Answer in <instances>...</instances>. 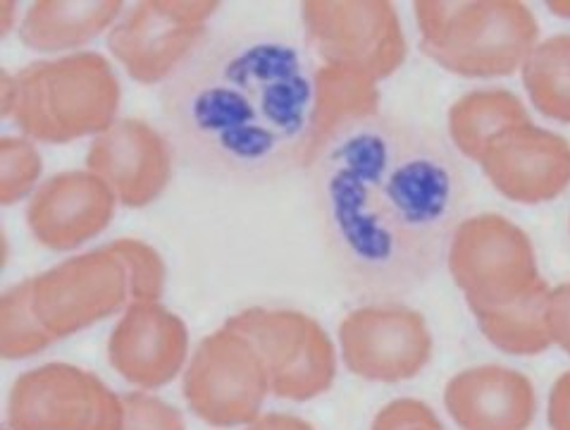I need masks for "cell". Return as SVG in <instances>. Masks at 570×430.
<instances>
[{"instance_id": "3957f363", "label": "cell", "mask_w": 570, "mask_h": 430, "mask_svg": "<svg viewBox=\"0 0 570 430\" xmlns=\"http://www.w3.org/2000/svg\"><path fill=\"white\" fill-rule=\"evenodd\" d=\"M421 51L465 79L509 77L540 41V25L515 0H417Z\"/></svg>"}, {"instance_id": "9a60e30c", "label": "cell", "mask_w": 570, "mask_h": 430, "mask_svg": "<svg viewBox=\"0 0 570 430\" xmlns=\"http://www.w3.org/2000/svg\"><path fill=\"white\" fill-rule=\"evenodd\" d=\"M187 356V323L160 302H131L108 338V361L115 373L144 390L173 383Z\"/></svg>"}, {"instance_id": "8992f818", "label": "cell", "mask_w": 570, "mask_h": 430, "mask_svg": "<svg viewBox=\"0 0 570 430\" xmlns=\"http://www.w3.org/2000/svg\"><path fill=\"white\" fill-rule=\"evenodd\" d=\"M261 354L271 392L279 400L308 402L325 394L337 375V352L325 328L304 311L244 309L225 323Z\"/></svg>"}, {"instance_id": "603a6c76", "label": "cell", "mask_w": 570, "mask_h": 430, "mask_svg": "<svg viewBox=\"0 0 570 430\" xmlns=\"http://www.w3.org/2000/svg\"><path fill=\"white\" fill-rule=\"evenodd\" d=\"M56 338L48 333L31 306V283L10 287L0 300V352L3 359H29L48 350Z\"/></svg>"}, {"instance_id": "7402d4cb", "label": "cell", "mask_w": 570, "mask_h": 430, "mask_svg": "<svg viewBox=\"0 0 570 430\" xmlns=\"http://www.w3.org/2000/svg\"><path fill=\"white\" fill-rule=\"evenodd\" d=\"M521 77L534 110L547 120L570 125V35L538 41L523 62Z\"/></svg>"}, {"instance_id": "7c38bea8", "label": "cell", "mask_w": 570, "mask_h": 430, "mask_svg": "<svg viewBox=\"0 0 570 430\" xmlns=\"http://www.w3.org/2000/svg\"><path fill=\"white\" fill-rule=\"evenodd\" d=\"M344 367L371 383H404L432 356V335L421 311L373 304L346 313L340 323Z\"/></svg>"}, {"instance_id": "ac0fdd59", "label": "cell", "mask_w": 570, "mask_h": 430, "mask_svg": "<svg viewBox=\"0 0 570 430\" xmlns=\"http://www.w3.org/2000/svg\"><path fill=\"white\" fill-rule=\"evenodd\" d=\"M377 113L380 89L373 77L340 68V65H317L313 120L304 165H313L346 131L371 123Z\"/></svg>"}, {"instance_id": "5b68a950", "label": "cell", "mask_w": 570, "mask_h": 430, "mask_svg": "<svg viewBox=\"0 0 570 430\" xmlns=\"http://www.w3.org/2000/svg\"><path fill=\"white\" fill-rule=\"evenodd\" d=\"M446 263L473 316L504 309L544 283L532 240L499 213L471 215L451 229Z\"/></svg>"}, {"instance_id": "4fadbf2b", "label": "cell", "mask_w": 570, "mask_h": 430, "mask_svg": "<svg viewBox=\"0 0 570 430\" xmlns=\"http://www.w3.org/2000/svg\"><path fill=\"white\" fill-rule=\"evenodd\" d=\"M478 163L501 196L523 206L554 202L570 187V141L532 120L501 131Z\"/></svg>"}, {"instance_id": "30bf717a", "label": "cell", "mask_w": 570, "mask_h": 430, "mask_svg": "<svg viewBox=\"0 0 570 430\" xmlns=\"http://www.w3.org/2000/svg\"><path fill=\"white\" fill-rule=\"evenodd\" d=\"M220 8L208 0H144L122 12L108 31V48L139 85H160L206 39V25Z\"/></svg>"}, {"instance_id": "277c9868", "label": "cell", "mask_w": 570, "mask_h": 430, "mask_svg": "<svg viewBox=\"0 0 570 430\" xmlns=\"http://www.w3.org/2000/svg\"><path fill=\"white\" fill-rule=\"evenodd\" d=\"M122 101L112 65L94 51H77L27 65L14 75L8 118L41 144H70L98 137L117 120Z\"/></svg>"}, {"instance_id": "484cf974", "label": "cell", "mask_w": 570, "mask_h": 430, "mask_svg": "<svg viewBox=\"0 0 570 430\" xmlns=\"http://www.w3.org/2000/svg\"><path fill=\"white\" fill-rule=\"evenodd\" d=\"M122 430H187L181 413L148 392L122 394Z\"/></svg>"}, {"instance_id": "52a82bcc", "label": "cell", "mask_w": 570, "mask_h": 430, "mask_svg": "<svg viewBox=\"0 0 570 430\" xmlns=\"http://www.w3.org/2000/svg\"><path fill=\"white\" fill-rule=\"evenodd\" d=\"M306 41L323 65L373 77H392L409 43L394 3L384 0H306L301 6Z\"/></svg>"}, {"instance_id": "1f68e13d", "label": "cell", "mask_w": 570, "mask_h": 430, "mask_svg": "<svg viewBox=\"0 0 570 430\" xmlns=\"http://www.w3.org/2000/svg\"><path fill=\"white\" fill-rule=\"evenodd\" d=\"M14 8H17V3H8V0L3 3V35H8V31L12 29L10 18H12V12H17Z\"/></svg>"}, {"instance_id": "4dcf8cb0", "label": "cell", "mask_w": 570, "mask_h": 430, "mask_svg": "<svg viewBox=\"0 0 570 430\" xmlns=\"http://www.w3.org/2000/svg\"><path fill=\"white\" fill-rule=\"evenodd\" d=\"M0 94H3V115L8 118L14 101V75H10L8 70L3 72V89H0Z\"/></svg>"}, {"instance_id": "d6986e66", "label": "cell", "mask_w": 570, "mask_h": 430, "mask_svg": "<svg viewBox=\"0 0 570 430\" xmlns=\"http://www.w3.org/2000/svg\"><path fill=\"white\" fill-rule=\"evenodd\" d=\"M120 0H39L20 25V39L31 51L65 53L83 48L122 18Z\"/></svg>"}, {"instance_id": "83f0119b", "label": "cell", "mask_w": 570, "mask_h": 430, "mask_svg": "<svg viewBox=\"0 0 570 430\" xmlns=\"http://www.w3.org/2000/svg\"><path fill=\"white\" fill-rule=\"evenodd\" d=\"M547 330L551 344L561 346L570 356V283L549 290L547 296Z\"/></svg>"}, {"instance_id": "2e32d148", "label": "cell", "mask_w": 570, "mask_h": 430, "mask_svg": "<svg viewBox=\"0 0 570 430\" xmlns=\"http://www.w3.org/2000/svg\"><path fill=\"white\" fill-rule=\"evenodd\" d=\"M117 198L91 170H67L46 179L31 194L27 225L50 252H72L110 225Z\"/></svg>"}, {"instance_id": "44dd1931", "label": "cell", "mask_w": 570, "mask_h": 430, "mask_svg": "<svg viewBox=\"0 0 570 430\" xmlns=\"http://www.w3.org/2000/svg\"><path fill=\"white\" fill-rule=\"evenodd\" d=\"M549 285L542 283L521 300L494 311L478 313L480 333L499 352L513 356H538L551 346L547 330Z\"/></svg>"}, {"instance_id": "cb8c5ba5", "label": "cell", "mask_w": 570, "mask_h": 430, "mask_svg": "<svg viewBox=\"0 0 570 430\" xmlns=\"http://www.w3.org/2000/svg\"><path fill=\"white\" fill-rule=\"evenodd\" d=\"M43 173L37 141L27 137H3L0 141V202L12 206L33 194Z\"/></svg>"}, {"instance_id": "6da1fadb", "label": "cell", "mask_w": 570, "mask_h": 430, "mask_svg": "<svg viewBox=\"0 0 570 430\" xmlns=\"http://www.w3.org/2000/svg\"><path fill=\"white\" fill-rule=\"evenodd\" d=\"M459 179L442 148L396 125L363 123L334 141L323 189L342 252L373 277H411L438 254Z\"/></svg>"}, {"instance_id": "d4e9b609", "label": "cell", "mask_w": 570, "mask_h": 430, "mask_svg": "<svg viewBox=\"0 0 570 430\" xmlns=\"http://www.w3.org/2000/svg\"><path fill=\"white\" fill-rule=\"evenodd\" d=\"M110 246L127 268L131 302H158L165 292L167 268L154 246L129 237L115 240Z\"/></svg>"}, {"instance_id": "5bb4252c", "label": "cell", "mask_w": 570, "mask_h": 430, "mask_svg": "<svg viewBox=\"0 0 570 430\" xmlns=\"http://www.w3.org/2000/svg\"><path fill=\"white\" fill-rule=\"evenodd\" d=\"M87 170L112 189L117 204L144 208L154 204L173 177V152L160 131L139 118L115 120L94 137Z\"/></svg>"}, {"instance_id": "ba28073f", "label": "cell", "mask_w": 570, "mask_h": 430, "mask_svg": "<svg viewBox=\"0 0 570 430\" xmlns=\"http://www.w3.org/2000/svg\"><path fill=\"white\" fill-rule=\"evenodd\" d=\"M184 400L194 417L213 428L250 426L263 417L271 378L256 346L223 325L200 340L184 371Z\"/></svg>"}, {"instance_id": "e0dca14e", "label": "cell", "mask_w": 570, "mask_h": 430, "mask_svg": "<svg viewBox=\"0 0 570 430\" xmlns=\"http://www.w3.org/2000/svg\"><path fill=\"white\" fill-rule=\"evenodd\" d=\"M444 407L461 430H528L538 394L521 371L484 363L449 380Z\"/></svg>"}, {"instance_id": "8fae6325", "label": "cell", "mask_w": 570, "mask_h": 430, "mask_svg": "<svg viewBox=\"0 0 570 430\" xmlns=\"http://www.w3.org/2000/svg\"><path fill=\"white\" fill-rule=\"evenodd\" d=\"M31 306L56 340L87 330L131 304L122 258L106 244L29 277Z\"/></svg>"}, {"instance_id": "f546056e", "label": "cell", "mask_w": 570, "mask_h": 430, "mask_svg": "<svg viewBox=\"0 0 570 430\" xmlns=\"http://www.w3.org/2000/svg\"><path fill=\"white\" fill-rule=\"evenodd\" d=\"M246 430H315L308 421L294 413H265L258 421L246 426Z\"/></svg>"}, {"instance_id": "7a4b0ae2", "label": "cell", "mask_w": 570, "mask_h": 430, "mask_svg": "<svg viewBox=\"0 0 570 430\" xmlns=\"http://www.w3.org/2000/svg\"><path fill=\"white\" fill-rule=\"evenodd\" d=\"M315 68L287 41L248 37L217 46L170 98L181 135L232 173L304 165Z\"/></svg>"}, {"instance_id": "ffe728a7", "label": "cell", "mask_w": 570, "mask_h": 430, "mask_svg": "<svg viewBox=\"0 0 570 430\" xmlns=\"http://www.w3.org/2000/svg\"><path fill=\"white\" fill-rule=\"evenodd\" d=\"M530 123V113L509 89H475L449 108L446 127L451 144L471 160L480 156L501 131Z\"/></svg>"}, {"instance_id": "9c48e42d", "label": "cell", "mask_w": 570, "mask_h": 430, "mask_svg": "<svg viewBox=\"0 0 570 430\" xmlns=\"http://www.w3.org/2000/svg\"><path fill=\"white\" fill-rule=\"evenodd\" d=\"M122 394L72 363L22 373L8 397L10 430H122Z\"/></svg>"}, {"instance_id": "f1b7e54d", "label": "cell", "mask_w": 570, "mask_h": 430, "mask_svg": "<svg viewBox=\"0 0 570 430\" xmlns=\"http://www.w3.org/2000/svg\"><path fill=\"white\" fill-rule=\"evenodd\" d=\"M547 423L551 430H570V371L561 373L551 385Z\"/></svg>"}, {"instance_id": "d6a6232c", "label": "cell", "mask_w": 570, "mask_h": 430, "mask_svg": "<svg viewBox=\"0 0 570 430\" xmlns=\"http://www.w3.org/2000/svg\"><path fill=\"white\" fill-rule=\"evenodd\" d=\"M547 8L554 14H559V18L570 20V3H547Z\"/></svg>"}, {"instance_id": "4316f807", "label": "cell", "mask_w": 570, "mask_h": 430, "mask_svg": "<svg viewBox=\"0 0 570 430\" xmlns=\"http://www.w3.org/2000/svg\"><path fill=\"white\" fill-rule=\"evenodd\" d=\"M371 430H444V426L430 404L401 397L375 413Z\"/></svg>"}]
</instances>
